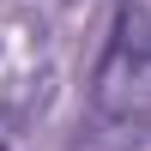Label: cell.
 Instances as JSON below:
<instances>
[{
	"label": "cell",
	"mask_w": 151,
	"mask_h": 151,
	"mask_svg": "<svg viewBox=\"0 0 151 151\" xmlns=\"http://www.w3.org/2000/svg\"><path fill=\"white\" fill-rule=\"evenodd\" d=\"M91 103L115 127L151 121V12L133 0L115 6V24H109L103 60H97V79H91Z\"/></svg>",
	"instance_id": "cell-1"
}]
</instances>
